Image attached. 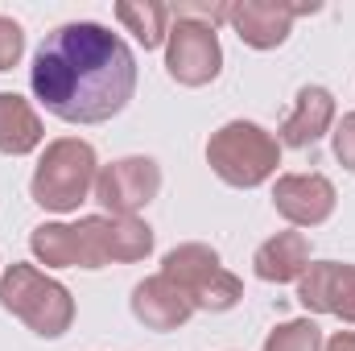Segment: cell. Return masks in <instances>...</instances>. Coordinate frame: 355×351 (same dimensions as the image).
Instances as JSON below:
<instances>
[{
  "label": "cell",
  "instance_id": "obj_12",
  "mask_svg": "<svg viewBox=\"0 0 355 351\" xmlns=\"http://www.w3.org/2000/svg\"><path fill=\"white\" fill-rule=\"evenodd\" d=\"M132 314H137V323H145L149 331H178V327L194 314V306H190V298L178 289L174 281H166V277L157 273V277H145V281L132 289Z\"/></svg>",
  "mask_w": 355,
  "mask_h": 351
},
{
  "label": "cell",
  "instance_id": "obj_5",
  "mask_svg": "<svg viewBox=\"0 0 355 351\" xmlns=\"http://www.w3.org/2000/svg\"><path fill=\"white\" fill-rule=\"evenodd\" d=\"M162 277L174 281L178 289L190 298L194 310H232L244 298V285L236 273H227L219 264V252L207 244H178L174 252H166L162 261Z\"/></svg>",
  "mask_w": 355,
  "mask_h": 351
},
{
  "label": "cell",
  "instance_id": "obj_11",
  "mask_svg": "<svg viewBox=\"0 0 355 351\" xmlns=\"http://www.w3.org/2000/svg\"><path fill=\"white\" fill-rule=\"evenodd\" d=\"M272 207L293 228H318L335 211V186L322 174H285L272 186Z\"/></svg>",
  "mask_w": 355,
  "mask_h": 351
},
{
  "label": "cell",
  "instance_id": "obj_16",
  "mask_svg": "<svg viewBox=\"0 0 355 351\" xmlns=\"http://www.w3.org/2000/svg\"><path fill=\"white\" fill-rule=\"evenodd\" d=\"M116 17L145 50H153L170 37V4H132V0H124V4H116Z\"/></svg>",
  "mask_w": 355,
  "mask_h": 351
},
{
  "label": "cell",
  "instance_id": "obj_10",
  "mask_svg": "<svg viewBox=\"0 0 355 351\" xmlns=\"http://www.w3.org/2000/svg\"><path fill=\"white\" fill-rule=\"evenodd\" d=\"M302 12H318V4H281V0H240L227 4V21L232 29L252 46V50H272L289 37L293 17Z\"/></svg>",
  "mask_w": 355,
  "mask_h": 351
},
{
  "label": "cell",
  "instance_id": "obj_4",
  "mask_svg": "<svg viewBox=\"0 0 355 351\" xmlns=\"http://www.w3.org/2000/svg\"><path fill=\"white\" fill-rule=\"evenodd\" d=\"M207 162L227 186H261L281 166V141L252 120H232L207 141Z\"/></svg>",
  "mask_w": 355,
  "mask_h": 351
},
{
  "label": "cell",
  "instance_id": "obj_17",
  "mask_svg": "<svg viewBox=\"0 0 355 351\" xmlns=\"http://www.w3.org/2000/svg\"><path fill=\"white\" fill-rule=\"evenodd\" d=\"M265 351H322V331L310 318H293L281 323L265 339Z\"/></svg>",
  "mask_w": 355,
  "mask_h": 351
},
{
  "label": "cell",
  "instance_id": "obj_20",
  "mask_svg": "<svg viewBox=\"0 0 355 351\" xmlns=\"http://www.w3.org/2000/svg\"><path fill=\"white\" fill-rule=\"evenodd\" d=\"M322 351H355V331H339V335H331Z\"/></svg>",
  "mask_w": 355,
  "mask_h": 351
},
{
  "label": "cell",
  "instance_id": "obj_7",
  "mask_svg": "<svg viewBox=\"0 0 355 351\" xmlns=\"http://www.w3.org/2000/svg\"><path fill=\"white\" fill-rule=\"evenodd\" d=\"M219 67H223V50H219L215 29L202 21L178 17L170 25V37H166V71L182 87H202L219 75Z\"/></svg>",
  "mask_w": 355,
  "mask_h": 351
},
{
  "label": "cell",
  "instance_id": "obj_6",
  "mask_svg": "<svg viewBox=\"0 0 355 351\" xmlns=\"http://www.w3.org/2000/svg\"><path fill=\"white\" fill-rule=\"evenodd\" d=\"M75 232L83 248V268H103L112 261H145L153 248V232L137 215H87L75 223Z\"/></svg>",
  "mask_w": 355,
  "mask_h": 351
},
{
  "label": "cell",
  "instance_id": "obj_8",
  "mask_svg": "<svg viewBox=\"0 0 355 351\" xmlns=\"http://www.w3.org/2000/svg\"><path fill=\"white\" fill-rule=\"evenodd\" d=\"M157 190H162V170L153 157H120L95 178V198L107 207V215H137L157 198Z\"/></svg>",
  "mask_w": 355,
  "mask_h": 351
},
{
  "label": "cell",
  "instance_id": "obj_13",
  "mask_svg": "<svg viewBox=\"0 0 355 351\" xmlns=\"http://www.w3.org/2000/svg\"><path fill=\"white\" fill-rule=\"evenodd\" d=\"M331 120H335V95L327 87H302L293 112H289L285 124H281V145L306 149V145H314L322 132H331Z\"/></svg>",
  "mask_w": 355,
  "mask_h": 351
},
{
  "label": "cell",
  "instance_id": "obj_15",
  "mask_svg": "<svg viewBox=\"0 0 355 351\" xmlns=\"http://www.w3.org/2000/svg\"><path fill=\"white\" fill-rule=\"evenodd\" d=\"M42 120H37V112L21 99V95H12V91H0V153H8V157H25V153H33L37 145H42Z\"/></svg>",
  "mask_w": 355,
  "mask_h": 351
},
{
  "label": "cell",
  "instance_id": "obj_2",
  "mask_svg": "<svg viewBox=\"0 0 355 351\" xmlns=\"http://www.w3.org/2000/svg\"><path fill=\"white\" fill-rule=\"evenodd\" d=\"M0 306L8 314H17L33 335L42 339H58L71 318H75V302L67 293V285H58L54 277L37 273L33 264H8L0 277Z\"/></svg>",
  "mask_w": 355,
  "mask_h": 351
},
{
  "label": "cell",
  "instance_id": "obj_18",
  "mask_svg": "<svg viewBox=\"0 0 355 351\" xmlns=\"http://www.w3.org/2000/svg\"><path fill=\"white\" fill-rule=\"evenodd\" d=\"M25 50V33L12 17H0V71H12Z\"/></svg>",
  "mask_w": 355,
  "mask_h": 351
},
{
  "label": "cell",
  "instance_id": "obj_1",
  "mask_svg": "<svg viewBox=\"0 0 355 351\" xmlns=\"http://www.w3.org/2000/svg\"><path fill=\"white\" fill-rule=\"evenodd\" d=\"M33 95L67 124H99L124 112L137 91V58L120 33L71 21L46 33L29 71Z\"/></svg>",
  "mask_w": 355,
  "mask_h": 351
},
{
  "label": "cell",
  "instance_id": "obj_3",
  "mask_svg": "<svg viewBox=\"0 0 355 351\" xmlns=\"http://www.w3.org/2000/svg\"><path fill=\"white\" fill-rule=\"evenodd\" d=\"M95 178H99L95 149L79 137H62L46 145L29 182V194L46 211H79V203H87V194L95 190Z\"/></svg>",
  "mask_w": 355,
  "mask_h": 351
},
{
  "label": "cell",
  "instance_id": "obj_19",
  "mask_svg": "<svg viewBox=\"0 0 355 351\" xmlns=\"http://www.w3.org/2000/svg\"><path fill=\"white\" fill-rule=\"evenodd\" d=\"M331 141H335V157H339L347 170H355V112H347V116L339 120V128L331 132Z\"/></svg>",
  "mask_w": 355,
  "mask_h": 351
},
{
  "label": "cell",
  "instance_id": "obj_14",
  "mask_svg": "<svg viewBox=\"0 0 355 351\" xmlns=\"http://www.w3.org/2000/svg\"><path fill=\"white\" fill-rule=\"evenodd\" d=\"M257 277L261 281H297L310 268V236L306 232H277L272 240H265L257 248Z\"/></svg>",
  "mask_w": 355,
  "mask_h": 351
},
{
  "label": "cell",
  "instance_id": "obj_9",
  "mask_svg": "<svg viewBox=\"0 0 355 351\" xmlns=\"http://www.w3.org/2000/svg\"><path fill=\"white\" fill-rule=\"evenodd\" d=\"M297 302L314 314H335L343 323H355V264H310L297 277Z\"/></svg>",
  "mask_w": 355,
  "mask_h": 351
}]
</instances>
